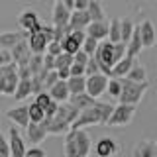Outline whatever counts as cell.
Listing matches in <instances>:
<instances>
[{"instance_id":"30bf717a","label":"cell","mask_w":157,"mask_h":157,"mask_svg":"<svg viewBox=\"0 0 157 157\" xmlns=\"http://www.w3.org/2000/svg\"><path fill=\"white\" fill-rule=\"evenodd\" d=\"M8 147H10V157H24V153H26V144H24V137L18 132V126L10 128Z\"/></svg>"},{"instance_id":"52a82bcc","label":"cell","mask_w":157,"mask_h":157,"mask_svg":"<svg viewBox=\"0 0 157 157\" xmlns=\"http://www.w3.org/2000/svg\"><path fill=\"white\" fill-rule=\"evenodd\" d=\"M18 24H20V28L24 29V32H39L41 29V22H39V14L36 12V10H32V8H26V10H22V14H20V18H18Z\"/></svg>"},{"instance_id":"603a6c76","label":"cell","mask_w":157,"mask_h":157,"mask_svg":"<svg viewBox=\"0 0 157 157\" xmlns=\"http://www.w3.org/2000/svg\"><path fill=\"white\" fill-rule=\"evenodd\" d=\"M86 14H88V18H90V22H96V20H108L104 8H102V4H100V0H88Z\"/></svg>"},{"instance_id":"d6a6232c","label":"cell","mask_w":157,"mask_h":157,"mask_svg":"<svg viewBox=\"0 0 157 157\" xmlns=\"http://www.w3.org/2000/svg\"><path fill=\"white\" fill-rule=\"evenodd\" d=\"M28 118H29V122H41L43 118H45L43 108H39L36 102H32V104L28 106Z\"/></svg>"},{"instance_id":"681fc988","label":"cell","mask_w":157,"mask_h":157,"mask_svg":"<svg viewBox=\"0 0 157 157\" xmlns=\"http://www.w3.org/2000/svg\"><path fill=\"white\" fill-rule=\"evenodd\" d=\"M88 0H73V10H86Z\"/></svg>"},{"instance_id":"ee69618b","label":"cell","mask_w":157,"mask_h":157,"mask_svg":"<svg viewBox=\"0 0 157 157\" xmlns=\"http://www.w3.org/2000/svg\"><path fill=\"white\" fill-rule=\"evenodd\" d=\"M69 75H73V77H77V75H85V67L78 65V63H71V65H69Z\"/></svg>"},{"instance_id":"ba28073f","label":"cell","mask_w":157,"mask_h":157,"mask_svg":"<svg viewBox=\"0 0 157 157\" xmlns=\"http://www.w3.org/2000/svg\"><path fill=\"white\" fill-rule=\"evenodd\" d=\"M118 151H120V145H118V141L114 137L104 136L94 144V153L98 157H114Z\"/></svg>"},{"instance_id":"5b68a950","label":"cell","mask_w":157,"mask_h":157,"mask_svg":"<svg viewBox=\"0 0 157 157\" xmlns=\"http://www.w3.org/2000/svg\"><path fill=\"white\" fill-rule=\"evenodd\" d=\"M100 126V110H98V100L92 106H86L82 110H78L77 118L71 122V130H77V128H86V126Z\"/></svg>"},{"instance_id":"9a60e30c","label":"cell","mask_w":157,"mask_h":157,"mask_svg":"<svg viewBox=\"0 0 157 157\" xmlns=\"http://www.w3.org/2000/svg\"><path fill=\"white\" fill-rule=\"evenodd\" d=\"M47 92L55 102H67L69 96H71L69 94V88H67V81H61V78L53 82V85L47 88Z\"/></svg>"},{"instance_id":"7c38bea8","label":"cell","mask_w":157,"mask_h":157,"mask_svg":"<svg viewBox=\"0 0 157 157\" xmlns=\"http://www.w3.org/2000/svg\"><path fill=\"white\" fill-rule=\"evenodd\" d=\"M26 137L28 141H32V145H39L47 137V130L41 122H29L26 126Z\"/></svg>"},{"instance_id":"f546056e","label":"cell","mask_w":157,"mask_h":157,"mask_svg":"<svg viewBox=\"0 0 157 157\" xmlns=\"http://www.w3.org/2000/svg\"><path fill=\"white\" fill-rule=\"evenodd\" d=\"M120 90H122V81H118V78H110L108 77V82H106V88H104V92L108 96H112V98H118V94H120Z\"/></svg>"},{"instance_id":"4dcf8cb0","label":"cell","mask_w":157,"mask_h":157,"mask_svg":"<svg viewBox=\"0 0 157 157\" xmlns=\"http://www.w3.org/2000/svg\"><path fill=\"white\" fill-rule=\"evenodd\" d=\"M59 43H61V49H63V51H65V53H71V55H73V53H77L78 49H81V45H78V43H77L71 36H69V33H67V36H63V39H61Z\"/></svg>"},{"instance_id":"bcb514c9","label":"cell","mask_w":157,"mask_h":157,"mask_svg":"<svg viewBox=\"0 0 157 157\" xmlns=\"http://www.w3.org/2000/svg\"><path fill=\"white\" fill-rule=\"evenodd\" d=\"M0 155H6L10 157V147H8V140L2 136V132H0Z\"/></svg>"},{"instance_id":"c3c4849f","label":"cell","mask_w":157,"mask_h":157,"mask_svg":"<svg viewBox=\"0 0 157 157\" xmlns=\"http://www.w3.org/2000/svg\"><path fill=\"white\" fill-rule=\"evenodd\" d=\"M55 71H57V77L61 78V81H67V78L71 77V75H69V67H57Z\"/></svg>"},{"instance_id":"f1b7e54d","label":"cell","mask_w":157,"mask_h":157,"mask_svg":"<svg viewBox=\"0 0 157 157\" xmlns=\"http://www.w3.org/2000/svg\"><path fill=\"white\" fill-rule=\"evenodd\" d=\"M28 69L32 75H37L43 69V53H32V57L28 61Z\"/></svg>"},{"instance_id":"e575fe53","label":"cell","mask_w":157,"mask_h":157,"mask_svg":"<svg viewBox=\"0 0 157 157\" xmlns=\"http://www.w3.org/2000/svg\"><path fill=\"white\" fill-rule=\"evenodd\" d=\"M112 106L110 102H98V110H100V126H106V120H108V116H110V112H112Z\"/></svg>"},{"instance_id":"d590c367","label":"cell","mask_w":157,"mask_h":157,"mask_svg":"<svg viewBox=\"0 0 157 157\" xmlns=\"http://www.w3.org/2000/svg\"><path fill=\"white\" fill-rule=\"evenodd\" d=\"M71 63H73V55H71V53L61 51L59 55H55V69L57 67H69Z\"/></svg>"},{"instance_id":"f35d334b","label":"cell","mask_w":157,"mask_h":157,"mask_svg":"<svg viewBox=\"0 0 157 157\" xmlns=\"http://www.w3.org/2000/svg\"><path fill=\"white\" fill-rule=\"evenodd\" d=\"M63 49H61V43L59 41H55V39H51V41H47V45H45V51L43 53H49V55H59V53H61Z\"/></svg>"},{"instance_id":"7402d4cb","label":"cell","mask_w":157,"mask_h":157,"mask_svg":"<svg viewBox=\"0 0 157 157\" xmlns=\"http://www.w3.org/2000/svg\"><path fill=\"white\" fill-rule=\"evenodd\" d=\"M69 14H71V10L61 0H55V6H53V26H65V24H69Z\"/></svg>"},{"instance_id":"74e56055","label":"cell","mask_w":157,"mask_h":157,"mask_svg":"<svg viewBox=\"0 0 157 157\" xmlns=\"http://www.w3.org/2000/svg\"><path fill=\"white\" fill-rule=\"evenodd\" d=\"M33 102H36L39 108H45L49 102H51V96H49L47 90H41V92H37V94H36V100H33Z\"/></svg>"},{"instance_id":"ac0fdd59","label":"cell","mask_w":157,"mask_h":157,"mask_svg":"<svg viewBox=\"0 0 157 157\" xmlns=\"http://www.w3.org/2000/svg\"><path fill=\"white\" fill-rule=\"evenodd\" d=\"M26 41H28V47H29L32 53H43V51H45L47 41H45V37H43L41 32H29L28 37H26Z\"/></svg>"},{"instance_id":"44dd1931","label":"cell","mask_w":157,"mask_h":157,"mask_svg":"<svg viewBox=\"0 0 157 157\" xmlns=\"http://www.w3.org/2000/svg\"><path fill=\"white\" fill-rule=\"evenodd\" d=\"M28 37V32H2L0 33V47H4V49H10V47H14L16 43L20 41V39H26Z\"/></svg>"},{"instance_id":"1f68e13d","label":"cell","mask_w":157,"mask_h":157,"mask_svg":"<svg viewBox=\"0 0 157 157\" xmlns=\"http://www.w3.org/2000/svg\"><path fill=\"white\" fill-rule=\"evenodd\" d=\"M132 29H134V22L132 20H120V41L128 43V39L132 36Z\"/></svg>"},{"instance_id":"9c48e42d","label":"cell","mask_w":157,"mask_h":157,"mask_svg":"<svg viewBox=\"0 0 157 157\" xmlns=\"http://www.w3.org/2000/svg\"><path fill=\"white\" fill-rule=\"evenodd\" d=\"M10 55H12V61L16 63V67L28 65L29 57H32V51H29L26 39H20V41H18L14 47H10Z\"/></svg>"},{"instance_id":"836d02e7","label":"cell","mask_w":157,"mask_h":157,"mask_svg":"<svg viewBox=\"0 0 157 157\" xmlns=\"http://www.w3.org/2000/svg\"><path fill=\"white\" fill-rule=\"evenodd\" d=\"M96 45H98L96 39H94V37H90V36H86L85 39H82V43H81V49L86 53V55H94Z\"/></svg>"},{"instance_id":"7dc6e473","label":"cell","mask_w":157,"mask_h":157,"mask_svg":"<svg viewBox=\"0 0 157 157\" xmlns=\"http://www.w3.org/2000/svg\"><path fill=\"white\" fill-rule=\"evenodd\" d=\"M39 32L43 33V37H45V41H51L53 39V26H41Z\"/></svg>"},{"instance_id":"d4e9b609","label":"cell","mask_w":157,"mask_h":157,"mask_svg":"<svg viewBox=\"0 0 157 157\" xmlns=\"http://www.w3.org/2000/svg\"><path fill=\"white\" fill-rule=\"evenodd\" d=\"M85 82H86V75H77V77H69L67 78V88L69 94H78V92H85Z\"/></svg>"},{"instance_id":"60d3db41","label":"cell","mask_w":157,"mask_h":157,"mask_svg":"<svg viewBox=\"0 0 157 157\" xmlns=\"http://www.w3.org/2000/svg\"><path fill=\"white\" fill-rule=\"evenodd\" d=\"M24 157H47V153H45V151H43L39 145H32L29 149H26Z\"/></svg>"},{"instance_id":"816d5d0a","label":"cell","mask_w":157,"mask_h":157,"mask_svg":"<svg viewBox=\"0 0 157 157\" xmlns=\"http://www.w3.org/2000/svg\"><path fill=\"white\" fill-rule=\"evenodd\" d=\"M0 157H6V155H0Z\"/></svg>"},{"instance_id":"7bdbcfd3","label":"cell","mask_w":157,"mask_h":157,"mask_svg":"<svg viewBox=\"0 0 157 157\" xmlns=\"http://www.w3.org/2000/svg\"><path fill=\"white\" fill-rule=\"evenodd\" d=\"M43 69H45V71L55 69V57L49 55V53H43Z\"/></svg>"},{"instance_id":"484cf974","label":"cell","mask_w":157,"mask_h":157,"mask_svg":"<svg viewBox=\"0 0 157 157\" xmlns=\"http://www.w3.org/2000/svg\"><path fill=\"white\" fill-rule=\"evenodd\" d=\"M126 77H128V78H132V81H137V82H140V81H147V69L136 59V63L132 65V69L128 71V75H126Z\"/></svg>"},{"instance_id":"cb8c5ba5","label":"cell","mask_w":157,"mask_h":157,"mask_svg":"<svg viewBox=\"0 0 157 157\" xmlns=\"http://www.w3.org/2000/svg\"><path fill=\"white\" fill-rule=\"evenodd\" d=\"M67 102H71V104L75 106V108L82 110V108H86V106H92V104H94L96 98H92L90 94H86V92H78V94H71Z\"/></svg>"},{"instance_id":"e0dca14e","label":"cell","mask_w":157,"mask_h":157,"mask_svg":"<svg viewBox=\"0 0 157 157\" xmlns=\"http://www.w3.org/2000/svg\"><path fill=\"white\" fill-rule=\"evenodd\" d=\"M137 57H132V55H124L120 61H116L110 69V77H126L128 71L132 69V65L136 63Z\"/></svg>"},{"instance_id":"ffe728a7","label":"cell","mask_w":157,"mask_h":157,"mask_svg":"<svg viewBox=\"0 0 157 157\" xmlns=\"http://www.w3.org/2000/svg\"><path fill=\"white\" fill-rule=\"evenodd\" d=\"M141 39H140V28L134 26V29H132V36L130 39H128L126 43V55H132V57H137L141 53Z\"/></svg>"},{"instance_id":"5bb4252c","label":"cell","mask_w":157,"mask_h":157,"mask_svg":"<svg viewBox=\"0 0 157 157\" xmlns=\"http://www.w3.org/2000/svg\"><path fill=\"white\" fill-rule=\"evenodd\" d=\"M6 118L12 124H16L18 128H26L29 124V118H28V106H14L6 112Z\"/></svg>"},{"instance_id":"8992f818","label":"cell","mask_w":157,"mask_h":157,"mask_svg":"<svg viewBox=\"0 0 157 157\" xmlns=\"http://www.w3.org/2000/svg\"><path fill=\"white\" fill-rule=\"evenodd\" d=\"M108 82V75L104 73H94V75H88L86 82H85V92L90 94L92 98H98L104 94V88Z\"/></svg>"},{"instance_id":"8d00e7d4","label":"cell","mask_w":157,"mask_h":157,"mask_svg":"<svg viewBox=\"0 0 157 157\" xmlns=\"http://www.w3.org/2000/svg\"><path fill=\"white\" fill-rule=\"evenodd\" d=\"M94 73H100V69H98V63H96V59L94 55H90L88 57V61H86V65H85V75H94Z\"/></svg>"},{"instance_id":"2e32d148","label":"cell","mask_w":157,"mask_h":157,"mask_svg":"<svg viewBox=\"0 0 157 157\" xmlns=\"http://www.w3.org/2000/svg\"><path fill=\"white\" fill-rule=\"evenodd\" d=\"M132 157H157V145L153 140H141L134 147Z\"/></svg>"},{"instance_id":"f6af8a7d","label":"cell","mask_w":157,"mask_h":157,"mask_svg":"<svg viewBox=\"0 0 157 157\" xmlns=\"http://www.w3.org/2000/svg\"><path fill=\"white\" fill-rule=\"evenodd\" d=\"M12 63V55H10V49L0 47V65H8Z\"/></svg>"},{"instance_id":"83f0119b","label":"cell","mask_w":157,"mask_h":157,"mask_svg":"<svg viewBox=\"0 0 157 157\" xmlns=\"http://www.w3.org/2000/svg\"><path fill=\"white\" fill-rule=\"evenodd\" d=\"M106 39L112 41V43L120 41V20L118 18L108 20V36H106Z\"/></svg>"},{"instance_id":"6da1fadb","label":"cell","mask_w":157,"mask_h":157,"mask_svg":"<svg viewBox=\"0 0 157 157\" xmlns=\"http://www.w3.org/2000/svg\"><path fill=\"white\" fill-rule=\"evenodd\" d=\"M65 157H85L90 155L92 140L85 128L69 130L65 134Z\"/></svg>"},{"instance_id":"8fae6325","label":"cell","mask_w":157,"mask_h":157,"mask_svg":"<svg viewBox=\"0 0 157 157\" xmlns=\"http://www.w3.org/2000/svg\"><path fill=\"white\" fill-rule=\"evenodd\" d=\"M140 28V39H141V47H153L155 45V26L151 20H144L141 24H137Z\"/></svg>"},{"instance_id":"f5cc1de1","label":"cell","mask_w":157,"mask_h":157,"mask_svg":"<svg viewBox=\"0 0 157 157\" xmlns=\"http://www.w3.org/2000/svg\"><path fill=\"white\" fill-rule=\"evenodd\" d=\"M85 157H90V155H85Z\"/></svg>"},{"instance_id":"277c9868","label":"cell","mask_w":157,"mask_h":157,"mask_svg":"<svg viewBox=\"0 0 157 157\" xmlns=\"http://www.w3.org/2000/svg\"><path fill=\"white\" fill-rule=\"evenodd\" d=\"M112 47H114L112 41L102 39V41H98L96 51H94V59L98 63V69H100V73H104L108 77H110V69L114 65V51H112Z\"/></svg>"},{"instance_id":"f907efd6","label":"cell","mask_w":157,"mask_h":157,"mask_svg":"<svg viewBox=\"0 0 157 157\" xmlns=\"http://www.w3.org/2000/svg\"><path fill=\"white\" fill-rule=\"evenodd\" d=\"M2 73H4V67H2V65H0V77H2Z\"/></svg>"},{"instance_id":"4316f807","label":"cell","mask_w":157,"mask_h":157,"mask_svg":"<svg viewBox=\"0 0 157 157\" xmlns=\"http://www.w3.org/2000/svg\"><path fill=\"white\" fill-rule=\"evenodd\" d=\"M32 94V86H29V78H18V85H16V90H14L12 96H16L18 100H24Z\"/></svg>"},{"instance_id":"3957f363","label":"cell","mask_w":157,"mask_h":157,"mask_svg":"<svg viewBox=\"0 0 157 157\" xmlns=\"http://www.w3.org/2000/svg\"><path fill=\"white\" fill-rule=\"evenodd\" d=\"M136 116V104H122L118 102V106L112 108L110 116L106 120V126H114V128H122L128 126Z\"/></svg>"},{"instance_id":"b9f144b4","label":"cell","mask_w":157,"mask_h":157,"mask_svg":"<svg viewBox=\"0 0 157 157\" xmlns=\"http://www.w3.org/2000/svg\"><path fill=\"white\" fill-rule=\"evenodd\" d=\"M88 57H90V55H86L82 49H78L77 53H73V63H78V65L85 67V65H86V61H88Z\"/></svg>"},{"instance_id":"ab89813d","label":"cell","mask_w":157,"mask_h":157,"mask_svg":"<svg viewBox=\"0 0 157 157\" xmlns=\"http://www.w3.org/2000/svg\"><path fill=\"white\" fill-rule=\"evenodd\" d=\"M55 81H59V77H57V71H55V69L47 71V73H45V77H43V90H47V88L51 86Z\"/></svg>"},{"instance_id":"d6986e66","label":"cell","mask_w":157,"mask_h":157,"mask_svg":"<svg viewBox=\"0 0 157 157\" xmlns=\"http://www.w3.org/2000/svg\"><path fill=\"white\" fill-rule=\"evenodd\" d=\"M88 22H90V18H88L86 10H71V14H69L71 29H85Z\"/></svg>"},{"instance_id":"7a4b0ae2","label":"cell","mask_w":157,"mask_h":157,"mask_svg":"<svg viewBox=\"0 0 157 157\" xmlns=\"http://www.w3.org/2000/svg\"><path fill=\"white\" fill-rule=\"evenodd\" d=\"M147 88H149V81H132L126 77V81H122V90L118 94V102L122 104H140L141 98L145 96Z\"/></svg>"},{"instance_id":"4fadbf2b","label":"cell","mask_w":157,"mask_h":157,"mask_svg":"<svg viewBox=\"0 0 157 157\" xmlns=\"http://www.w3.org/2000/svg\"><path fill=\"white\" fill-rule=\"evenodd\" d=\"M85 33L94 37L96 41H102L108 36V20H96V22H88L85 28Z\"/></svg>"}]
</instances>
